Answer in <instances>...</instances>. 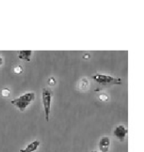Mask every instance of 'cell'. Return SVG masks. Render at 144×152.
<instances>
[{
  "mask_svg": "<svg viewBox=\"0 0 144 152\" xmlns=\"http://www.w3.org/2000/svg\"><path fill=\"white\" fill-rule=\"evenodd\" d=\"M91 152H98V151H92Z\"/></svg>",
  "mask_w": 144,
  "mask_h": 152,
  "instance_id": "9a60e30c",
  "label": "cell"
},
{
  "mask_svg": "<svg viewBox=\"0 0 144 152\" xmlns=\"http://www.w3.org/2000/svg\"><path fill=\"white\" fill-rule=\"evenodd\" d=\"M32 53H33V52L31 50H22V51H20L18 58L20 59L26 60L27 62H30Z\"/></svg>",
  "mask_w": 144,
  "mask_h": 152,
  "instance_id": "52a82bcc",
  "label": "cell"
},
{
  "mask_svg": "<svg viewBox=\"0 0 144 152\" xmlns=\"http://www.w3.org/2000/svg\"><path fill=\"white\" fill-rule=\"evenodd\" d=\"M99 99L101 101V102H107L109 100V96H107L105 93H103V94H100L99 96Z\"/></svg>",
  "mask_w": 144,
  "mask_h": 152,
  "instance_id": "8fae6325",
  "label": "cell"
},
{
  "mask_svg": "<svg viewBox=\"0 0 144 152\" xmlns=\"http://www.w3.org/2000/svg\"><path fill=\"white\" fill-rule=\"evenodd\" d=\"M11 91L9 89V88H4L2 91H1V95L2 96L4 97H9L10 96Z\"/></svg>",
  "mask_w": 144,
  "mask_h": 152,
  "instance_id": "9c48e42d",
  "label": "cell"
},
{
  "mask_svg": "<svg viewBox=\"0 0 144 152\" xmlns=\"http://www.w3.org/2000/svg\"><path fill=\"white\" fill-rule=\"evenodd\" d=\"M111 147V139L108 136H103L99 141V149L100 152H109Z\"/></svg>",
  "mask_w": 144,
  "mask_h": 152,
  "instance_id": "5b68a950",
  "label": "cell"
},
{
  "mask_svg": "<svg viewBox=\"0 0 144 152\" xmlns=\"http://www.w3.org/2000/svg\"><path fill=\"white\" fill-rule=\"evenodd\" d=\"M55 84H56V79L54 78L53 76L50 77V78L48 79V85H49L50 86H55Z\"/></svg>",
  "mask_w": 144,
  "mask_h": 152,
  "instance_id": "7c38bea8",
  "label": "cell"
},
{
  "mask_svg": "<svg viewBox=\"0 0 144 152\" xmlns=\"http://www.w3.org/2000/svg\"><path fill=\"white\" fill-rule=\"evenodd\" d=\"M41 143L39 140H34L31 143H30L25 148L22 149L20 151V152H35L40 146Z\"/></svg>",
  "mask_w": 144,
  "mask_h": 152,
  "instance_id": "8992f818",
  "label": "cell"
},
{
  "mask_svg": "<svg viewBox=\"0 0 144 152\" xmlns=\"http://www.w3.org/2000/svg\"><path fill=\"white\" fill-rule=\"evenodd\" d=\"M35 99H36L35 92L30 91V92L23 94L22 96H19V97L13 99L10 102L12 105L16 107L20 111L24 112L29 107V105L32 102H34Z\"/></svg>",
  "mask_w": 144,
  "mask_h": 152,
  "instance_id": "6da1fadb",
  "label": "cell"
},
{
  "mask_svg": "<svg viewBox=\"0 0 144 152\" xmlns=\"http://www.w3.org/2000/svg\"><path fill=\"white\" fill-rule=\"evenodd\" d=\"M128 129L124 126V125H118L115 128V129L113 131V134L115 137L119 140L120 141H124V140L126 139V137L127 135Z\"/></svg>",
  "mask_w": 144,
  "mask_h": 152,
  "instance_id": "277c9868",
  "label": "cell"
},
{
  "mask_svg": "<svg viewBox=\"0 0 144 152\" xmlns=\"http://www.w3.org/2000/svg\"><path fill=\"white\" fill-rule=\"evenodd\" d=\"M89 86V82L87 78H83L79 83V90L81 91H86Z\"/></svg>",
  "mask_w": 144,
  "mask_h": 152,
  "instance_id": "ba28073f",
  "label": "cell"
},
{
  "mask_svg": "<svg viewBox=\"0 0 144 152\" xmlns=\"http://www.w3.org/2000/svg\"><path fill=\"white\" fill-rule=\"evenodd\" d=\"M52 98V91L47 88H43L41 92V99H42V105L45 113V118L47 122L49 121V117L51 113Z\"/></svg>",
  "mask_w": 144,
  "mask_h": 152,
  "instance_id": "3957f363",
  "label": "cell"
},
{
  "mask_svg": "<svg viewBox=\"0 0 144 152\" xmlns=\"http://www.w3.org/2000/svg\"><path fill=\"white\" fill-rule=\"evenodd\" d=\"M4 64V58H2V56L0 55V66H2Z\"/></svg>",
  "mask_w": 144,
  "mask_h": 152,
  "instance_id": "4fadbf2b",
  "label": "cell"
},
{
  "mask_svg": "<svg viewBox=\"0 0 144 152\" xmlns=\"http://www.w3.org/2000/svg\"><path fill=\"white\" fill-rule=\"evenodd\" d=\"M22 72H23V68L21 65L16 66L15 68L14 69V73L16 75H20Z\"/></svg>",
  "mask_w": 144,
  "mask_h": 152,
  "instance_id": "30bf717a",
  "label": "cell"
},
{
  "mask_svg": "<svg viewBox=\"0 0 144 152\" xmlns=\"http://www.w3.org/2000/svg\"><path fill=\"white\" fill-rule=\"evenodd\" d=\"M91 78L102 86H115V85H121V80L120 78H116L109 75L104 74H95L91 76Z\"/></svg>",
  "mask_w": 144,
  "mask_h": 152,
  "instance_id": "7a4b0ae2",
  "label": "cell"
},
{
  "mask_svg": "<svg viewBox=\"0 0 144 152\" xmlns=\"http://www.w3.org/2000/svg\"><path fill=\"white\" fill-rule=\"evenodd\" d=\"M83 58H84V59H88V58H89V54H85V55H84V57H83Z\"/></svg>",
  "mask_w": 144,
  "mask_h": 152,
  "instance_id": "5bb4252c",
  "label": "cell"
}]
</instances>
